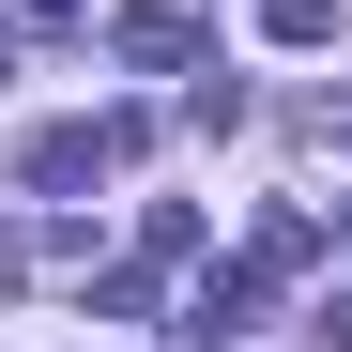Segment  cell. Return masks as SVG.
<instances>
[{
  "mask_svg": "<svg viewBox=\"0 0 352 352\" xmlns=\"http://www.w3.org/2000/svg\"><path fill=\"white\" fill-rule=\"evenodd\" d=\"M138 138H153V123H46V138H31V184L77 199V184H107V168H138Z\"/></svg>",
  "mask_w": 352,
  "mask_h": 352,
  "instance_id": "obj_1",
  "label": "cell"
},
{
  "mask_svg": "<svg viewBox=\"0 0 352 352\" xmlns=\"http://www.w3.org/2000/svg\"><path fill=\"white\" fill-rule=\"evenodd\" d=\"M107 46H123V62H153V77H199V62H214V46H199V16H168V0L107 16Z\"/></svg>",
  "mask_w": 352,
  "mask_h": 352,
  "instance_id": "obj_2",
  "label": "cell"
},
{
  "mask_svg": "<svg viewBox=\"0 0 352 352\" xmlns=\"http://www.w3.org/2000/svg\"><path fill=\"white\" fill-rule=\"evenodd\" d=\"M261 291H276L261 261H230V276H199V307H184V352H230V337L261 322Z\"/></svg>",
  "mask_w": 352,
  "mask_h": 352,
  "instance_id": "obj_3",
  "label": "cell"
},
{
  "mask_svg": "<svg viewBox=\"0 0 352 352\" xmlns=\"http://www.w3.org/2000/svg\"><path fill=\"white\" fill-rule=\"evenodd\" d=\"M261 31H276V46H322V31H337V0H261Z\"/></svg>",
  "mask_w": 352,
  "mask_h": 352,
  "instance_id": "obj_4",
  "label": "cell"
},
{
  "mask_svg": "<svg viewBox=\"0 0 352 352\" xmlns=\"http://www.w3.org/2000/svg\"><path fill=\"white\" fill-rule=\"evenodd\" d=\"M307 337H322V352H352V291H322V307H307Z\"/></svg>",
  "mask_w": 352,
  "mask_h": 352,
  "instance_id": "obj_5",
  "label": "cell"
}]
</instances>
